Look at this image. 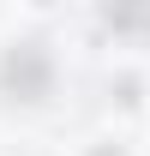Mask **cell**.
I'll use <instances>...</instances> for the list:
<instances>
[{"mask_svg": "<svg viewBox=\"0 0 150 156\" xmlns=\"http://www.w3.org/2000/svg\"><path fill=\"white\" fill-rule=\"evenodd\" d=\"M0 78H6V90H18L24 102H36L42 90H48V54H42L36 42H24V48H12V54H6Z\"/></svg>", "mask_w": 150, "mask_h": 156, "instance_id": "cell-1", "label": "cell"}, {"mask_svg": "<svg viewBox=\"0 0 150 156\" xmlns=\"http://www.w3.org/2000/svg\"><path fill=\"white\" fill-rule=\"evenodd\" d=\"M96 156H120V150H96Z\"/></svg>", "mask_w": 150, "mask_h": 156, "instance_id": "cell-2", "label": "cell"}]
</instances>
